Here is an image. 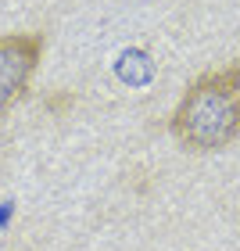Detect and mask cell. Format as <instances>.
<instances>
[{
  "mask_svg": "<svg viewBox=\"0 0 240 251\" xmlns=\"http://www.w3.org/2000/svg\"><path fill=\"white\" fill-rule=\"evenodd\" d=\"M176 144L193 154H212L240 136V65L197 75L183 90L168 119Z\"/></svg>",
  "mask_w": 240,
  "mask_h": 251,
  "instance_id": "obj_1",
  "label": "cell"
},
{
  "mask_svg": "<svg viewBox=\"0 0 240 251\" xmlns=\"http://www.w3.org/2000/svg\"><path fill=\"white\" fill-rule=\"evenodd\" d=\"M43 58V36L36 32H7L0 36V119L22 100Z\"/></svg>",
  "mask_w": 240,
  "mask_h": 251,
  "instance_id": "obj_2",
  "label": "cell"
}]
</instances>
